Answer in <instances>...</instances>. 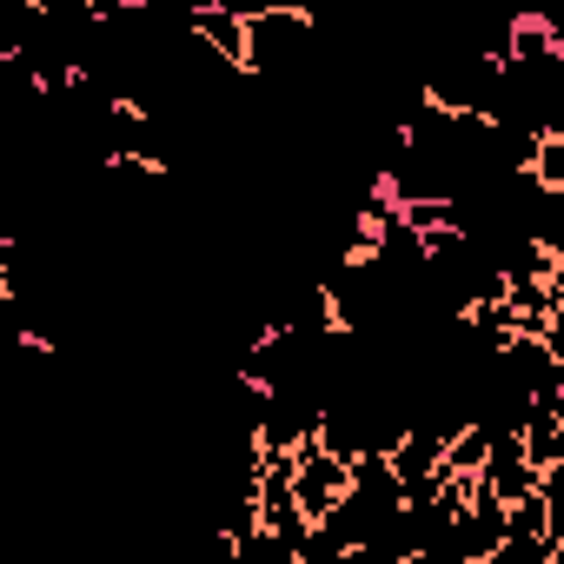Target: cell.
<instances>
[{"instance_id": "6da1fadb", "label": "cell", "mask_w": 564, "mask_h": 564, "mask_svg": "<svg viewBox=\"0 0 564 564\" xmlns=\"http://www.w3.org/2000/svg\"><path fill=\"white\" fill-rule=\"evenodd\" d=\"M246 34H252V47H246V74L259 80H293V74H306L313 67V54H319V14H306V8H265V14H246Z\"/></svg>"}, {"instance_id": "7a4b0ae2", "label": "cell", "mask_w": 564, "mask_h": 564, "mask_svg": "<svg viewBox=\"0 0 564 564\" xmlns=\"http://www.w3.org/2000/svg\"><path fill=\"white\" fill-rule=\"evenodd\" d=\"M505 524H511V505L478 478V485H471V505L452 518V557H458V564H491V557L505 551Z\"/></svg>"}, {"instance_id": "3957f363", "label": "cell", "mask_w": 564, "mask_h": 564, "mask_svg": "<svg viewBox=\"0 0 564 564\" xmlns=\"http://www.w3.org/2000/svg\"><path fill=\"white\" fill-rule=\"evenodd\" d=\"M346 491H352V458L333 452V445L313 432V438L300 445V505H306L313 518H326Z\"/></svg>"}, {"instance_id": "277c9868", "label": "cell", "mask_w": 564, "mask_h": 564, "mask_svg": "<svg viewBox=\"0 0 564 564\" xmlns=\"http://www.w3.org/2000/svg\"><path fill=\"white\" fill-rule=\"evenodd\" d=\"M505 505H518V498H531L538 491V478H544V465L524 452V432H498L491 438V458H485V471H478Z\"/></svg>"}, {"instance_id": "5b68a950", "label": "cell", "mask_w": 564, "mask_h": 564, "mask_svg": "<svg viewBox=\"0 0 564 564\" xmlns=\"http://www.w3.org/2000/svg\"><path fill=\"white\" fill-rule=\"evenodd\" d=\"M193 34H199L219 61H232V67L246 74V47H252V34H246V14H239V8H219V0H206V8H193Z\"/></svg>"}, {"instance_id": "8992f818", "label": "cell", "mask_w": 564, "mask_h": 564, "mask_svg": "<svg viewBox=\"0 0 564 564\" xmlns=\"http://www.w3.org/2000/svg\"><path fill=\"white\" fill-rule=\"evenodd\" d=\"M531 180L544 193H564V127H544L538 147H531Z\"/></svg>"}, {"instance_id": "52a82bcc", "label": "cell", "mask_w": 564, "mask_h": 564, "mask_svg": "<svg viewBox=\"0 0 564 564\" xmlns=\"http://www.w3.org/2000/svg\"><path fill=\"white\" fill-rule=\"evenodd\" d=\"M557 564H564V538H557Z\"/></svg>"}]
</instances>
